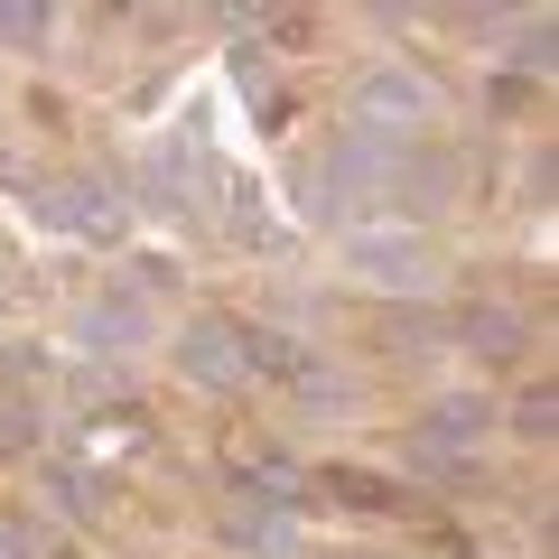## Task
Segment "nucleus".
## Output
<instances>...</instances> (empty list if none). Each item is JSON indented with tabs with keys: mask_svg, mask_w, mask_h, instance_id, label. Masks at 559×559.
I'll return each mask as SVG.
<instances>
[{
	"mask_svg": "<svg viewBox=\"0 0 559 559\" xmlns=\"http://www.w3.org/2000/svg\"><path fill=\"white\" fill-rule=\"evenodd\" d=\"M336 131L345 140H382V150H419V140H439L448 121V84L429 57H364L345 75V103H336Z\"/></svg>",
	"mask_w": 559,
	"mask_h": 559,
	"instance_id": "obj_1",
	"label": "nucleus"
},
{
	"mask_svg": "<svg viewBox=\"0 0 559 559\" xmlns=\"http://www.w3.org/2000/svg\"><path fill=\"white\" fill-rule=\"evenodd\" d=\"M401 448H411V466L429 485H476L503 457L495 448V392L485 382H429L411 401V419H401Z\"/></svg>",
	"mask_w": 559,
	"mask_h": 559,
	"instance_id": "obj_2",
	"label": "nucleus"
},
{
	"mask_svg": "<svg viewBox=\"0 0 559 559\" xmlns=\"http://www.w3.org/2000/svg\"><path fill=\"white\" fill-rule=\"evenodd\" d=\"M448 355L476 364V382L495 392V382L532 373V364L550 355V318H540L522 289H466V299L448 308Z\"/></svg>",
	"mask_w": 559,
	"mask_h": 559,
	"instance_id": "obj_3",
	"label": "nucleus"
},
{
	"mask_svg": "<svg viewBox=\"0 0 559 559\" xmlns=\"http://www.w3.org/2000/svg\"><path fill=\"white\" fill-rule=\"evenodd\" d=\"M336 261H345V280L373 289V308H392V299H439V289H448V252L429 242V224H392V215L345 224Z\"/></svg>",
	"mask_w": 559,
	"mask_h": 559,
	"instance_id": "obj_4",
	"label": "nucleus"
},
{
	"mask_svg": "<svg viewBox=\"0 0 559 559\" xmlns=\"http://www.w3.org/2000/svg\"><path fill=\"white\" fill-rule=\"evenodd\" d=\"M159 355H168V373L187 382V392H205V401H252V364H242V326H234V308H187V318H168V336H159Z\"/></svg>",
	"mask_w": 559,
	"mask_h": 559,
	"instance_id": "obj_5",
	"label": "nucleus"
},
{
	"mask_svg": "<svg viewBox=\"0 0 559 559\" xmlns=\"http://www.w3.org/2000/svg\"><path fill=\"white\" fill-rule=\"evenodd\" d=\"M38 513L47 522H57V532H103V522H121V476H112V466H94V457H84V448H47V457H38Z\"/></svg>",
	"mask_w": 559,
	"mask_h": 559,
	"instance_id": "obj_6",
	"label": "nucleus"
},
{
	"mask_svg": "<svg viewBox=\"0 0 559 559\" xmlns=\"http://www.w3.org/2000/svg\"><path fill=\"white\" fill-rule=\"evenodd\" d=\"M364 355L392 364V373H439V364H448V308L439 299L364 308Z\"/></svg>",
	"mask_w": 559,
	"mask_h": 559,
	"instance_id": "obj_7",
	"label": "nucleus"
},
{
	"mask_svg": "<svg viewBox=\"0 0 559 559\" xmlns=\"http://www.w3.org/2000/svg\"><path fill=\"white\" fill-rule=\"evenodd\" d=\"M364 401H373V382H364L355 355H336V345H299V364H289V382H280V411L289 419H355Z\"/></svg>",
	"mask_w": 559,
	"mask_h": 559,
	"instance_id": "obj_8",
	"label": "nucleus"
},
{
	"mask_svg": "<svg viewBox=\"0 0 559 559\" xmlns=\"http://www.w3.org/2000/svg\"><path fill=\"white\" fill-rule=\"evenodd\" d=\"M75 336H84V355H159L168 318H150V299H140L131 280H112V289L75 318Z\"/></svg>",
	"mask_w": 559,
	"mask_h": 559,
	"instance_id": "obj_9",
	"label": "nucleus"
},
{
	"mask_svg": "<svg viewBox=\"0 0 559 559\" xmlns=\"http://www.w3.org/2000/svg\"><path fill=\"white\" fill-rule=\"evenodd\" d=\"M550 439H559V382H550V364L495 382V448H532V457H540Z\"/></svg>",
	"mask_w": 559,
	"mask_h": 559,
	"instance_id": "obj_10",
	"label": "nucleus"
},
{
	"mask_svg": "<svg viewBox=\"0 0 559 559\" xmlns=\"http://www.w3.org/2000/svg\"><path fill=\"white\" fill-rule=\"evenodd\" d=\"M47 215L75 224V234H94V242H121V234H131V187L103 178V168H75V178L47 187Z\"/></svg>",
	"mask_w": 559,
	"mask_h": 559,
	"instance_id": "obj_11",
	"label": "nucleus"
},
{
	"mask_svg": "<svg viewBox=\"0 0 559 559\" xmlns=\"http://www.w3.org/2000/svg\"><path fill=\"white\" fill-rule=\"evenodd\" d=\"M308 495H326L336 513L392 522V513H411V503H419V485H401V476H373V466H345V457H318V466H308Z\"/></svg>",
	"mask_w": 559,
	"mask_h": 559,
	"instance_id": "obj_12",
	"label": "nucleus"
},
{
	"mask_svg": "<svg viewBox=\"0 0 559 559\" xmlns=\"http://www.w3.org/2000/svg\"><path fill=\"white\" fill-rule=\"evenodd\" d=\"M57 522L38 513V503H0V559H57Z\"/></svg>",
	"mask_w": 559,
	"mask_h": 559,
	"instance_id": "obj_13",
	"label": "nucleus"
},
{
	"mask_svg": "<svg viewBox=\"0 0 559 559\" xmlns=\"http://www.w3.org/2000/svg\"><path fill=\"white\" fill-rule=\"evenodd\" d=\"M47 457V419L28 401H0V466H38Z\"/></svg>",
	"mask_w": 559,
	"mask_h": 559,
	"instance_id": "obj_14",
	"label": "nucleus"
},
{
	"mask_svg": "<svg viewBox=\"0 0 559 559\" xmlns=\"http://www.w3.org/2000/svg\"><path fill=\"white\" fill-rule=\"evenodd\" d=\"M299 559H401L392 540H308Z\"/></svg>",
	"mask_w": 559,
	"mask_h": 559,
	"instance_id": "obj_15",
	"label": "nucleus"
}]
</instances>
